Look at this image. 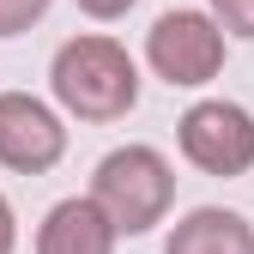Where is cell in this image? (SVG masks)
Here are the masks:
<instances>
[{"instance_id":"1","label":"cell","mask_w":254,"mask_h":254,"mask_svg":"<svg viewBox=\"0 0 254 254\" xmlns=\"http://www.w3.org/2000/svg\"><path fill=\"white\" fill-rule=\"evenodd\" d=\"M49 91L55 103L79 115V121H121L127 109L139 103V67L115 37H67L49 61Z\"/></svg>"},{"instance_id":"2","label":"cell","mask_w":254,"mask_h":254,"mask_svg":"<svg viewBox=\"0 0 254 254\" xmlns=\"http://www.w3.org/2000/svg\"><path fill=\"white\" fill-rule=\"evenodd\" d=\"M91 200L103 206L115 236H145L176 206V170L157 145H115L91 170Z\"/></svg>"},{"instance_id":"3","label":"cell","mask_w":254,"mask_h":254,"mask_svg":"<svg viewBox=\"0 0 254 254\" xmlns=\"http://www.w3.org/2000/svg\"><path fill=\"white\" fill-rule=\"evenodd\" d=\"M145 67L176 91L212 85L224 73V30H218V18L200 12V6L157 12V24L145 30Z\"/></svg>"},{"instance_id":"4","label":"cell","mask_w":254,"mask_h":254,"mask_svg":"<svg viewBox=\"0 0 254 254\" xmlns=\"http://www.w3.org/2000/svg\"><path fill=\"white\" fill-rule=\"evenodd\" d=\"M176 145L200 176H248L254 170V115L230 97H206L176 121Z\"/></svg>"},{"instance_id":"5","label":"cell","mask_w":254,"mask_h":254,"mask_svg":"<svg viewBox=\"0 0 254 254\" xmlns=\"http://www.w3.org/2000/svg\"><path fill=\"white\" fill-rule=\"evenodd\" d=\"M67 157L61 115L30 91H0V164L12 176H43Z\"/></svg>"},{"instance_id":"6","label":"cell","mask_w":254,"mask_h":254,"mask_svg":"<svg viewBox=\"0 0 254 254\" xmlns=\"http://www.w3.org/2000/svg\"><path fill=\"white\" fill-rule=\"evenodd\" d=\"M37 254H115V224L91 194L55 200L49 218L37 224Z\"/></svg>"},{"instance_id":"7","label":"cell","mask_w":254,"mask_h":254,"mask_svg":"<svg viewBox=\"0 0 254 254\" xmlns=\"http://www.w3.org/2000/svg\"><path fill=\"white\" fill-rule=\"evenodd\" d=\"M164 254H254V224L230 206H194L170 230Z\"/></svg>"},{"instance_id":"8","label":"cell","mask_w":254,"mask_h":254,"mask_svg":"<svg viewBox=\"0 0 254 254\" xmlns=\"http://www.w3.org/2000/svg\"><path fill=\"white\" fill-rule=\"evenodd\" d=\"M49 6H55V0H0V43H6V37H24Z\"/></svg>"},{"instance_id":"9","label":"cell","mask_w":254,"mask_h":254,"mask_svg":"<svg viewBox=\"0 0 254 254\" xmlns=\"http://www.w3.org/2000/svg\"><path fill=\"white\" fill-rule=\"evenodd\" d=\"M212 18H218V30H224V37L254 43V0H212Z\"/></svg>"},{"instance_id":"10","label":"cell","mask_w":254,"mask_h":254,"mask_svg":"<svg viewBox=\"0 0 254 254\" xmlns=\"http://www.w3.org/2000/svg\"><path fill=\"white\" fill-rule=\"evenodd\" d=\"M73 6L85 12V18H97V24H115V18H127L139 6V0H73Z\"/></svg>"},{"instance_id":"11","label":"cell","mask_w":254,"mask_h":254,"mask_svg":"<svg viewBox=\"0 0 254 254\" xmlns=\"http://www.w3.org/2000/svg\"><path fill=\"white\" fill-rule=\"evenodd\" d=\"M18 248V212H12V200L0 194V254H12Z\"/></svg>"}]
</instances>
